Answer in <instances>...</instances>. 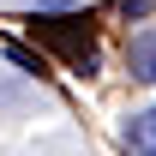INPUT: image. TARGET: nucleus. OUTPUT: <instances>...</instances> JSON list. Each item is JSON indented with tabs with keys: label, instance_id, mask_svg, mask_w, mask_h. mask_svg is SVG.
Here are the masks:
<instances>
[{
	"label": "nucleus",
	"instance_id": "obj_1",
	"mask_svg": "<svg viewBox=\"0 0 156 156\" xmlns=\"http://www.w3.org/2000/svg\"><path fill=\"white\" fill-rule=\"evenodd\" d=\"M30 30H36L42 42H48V48H60V54H66V66H72L78 78H90L102 66V48H96V24H90V12H84V18H78V12H30Z\"/></svg>",
	"mask_w": 156,
	"mask_h": 156
},
{
	"label": "nucleus",
	"instance_id": "obj_2",
	"mask_svg": "<svg viewBox=\"0 0 156 156\" xmlns=\"http://www.w3.org/2000/svg\"><path fill=\"white\" fill-rule=\"evenodd\" d=\"M126 72H132V84H156V18L126 36Z\"/></svg>",
	"mask_w": 156,
	"mask_h": 156
},
{
	"label": "nucleus",
	"instance_id": "obj_3",
	"mask_svg": "<svg viewBox=\"0 0 156 156\" xmlns=\"http://www.w3.org/2000/svg\"><path fill=\"white\" fill-rule=\"evenodd\" d=\"M120 150L126 156H156V102H144L138 114L120 120Z\"/></svg>",
	"mask_w": 156,
	"mask_h": 156
},
{
	"label": "nucleus",
	"instance_id": "obj_4",
	"mask_svg": "<svg viewBox=\"0 0 156 156\" xmlns=\"http://www.w3.org/2000/svg\"><path fill=\"white\" fill-rule=\"evenodd\" d=\"M6 60H12V66H18V72H30V78L42 72V54H30V48H24V42H6Z\"/></svg>",
	"mask_w": 156,
	"mask_h": 156
},
{
	"label": "nucleus",
	"instance_id": "obj_5",
	"mask_svg": "<svg viewBox=\"0 0 156 156\" xmlns=\"http://www.w3.org/2000/svg\"><path fill=\"white\" fill-rule=\"evenodd\" d=\"M120 18L126 24H150L156 18V0H120Z\"/></svg>",
	"mask_w": 156,
	"mask_h": 156
},
{
	"label": "nucleus",
	"instance_id": "obj_6",
	"mask_svg": "<svg viewBox=\"0 0 156 156\" xmlns=\"http://www.w3.org/2000/svg\"><path fill=\"white\" fill-rule=\"evenodd\" d=\"M24 12H78V6H90V0H18Z\"/></svg>",
	"mask_w": 156,
	"mask_h": 156
}]
</instances>
